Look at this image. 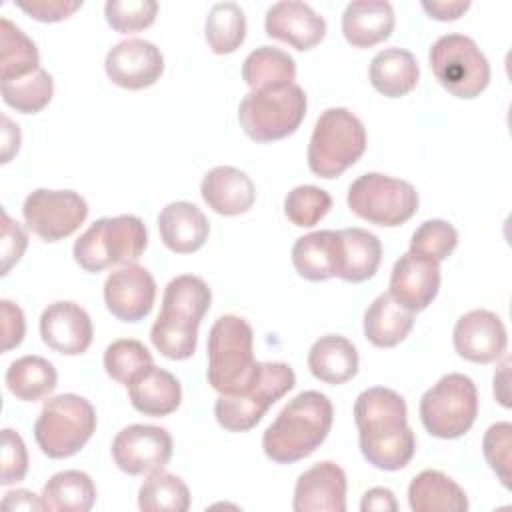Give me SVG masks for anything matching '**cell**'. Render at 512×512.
I'll list each match as a JSON object with an SVG mask.
<instances>
[{
    "instance_id": "2e32d148",
    "label": "cell",
    "mask_w": 512,
    "mask_h": 512,
    "mask_svg": "<svg viewBox=\"0 0 512 512\" xmlns=\"http://www.w3.org/2000/svg\"><path fill=\"white\" fill-rule=\"evenodd\" d=\"M156 298L152 274L138 264H124L108 274L104 282V302L112 316L122 322L144 320Z\"/></svg>"
},
{
    "instance_id": "ab89813d",
    "label": "cell",
    "mask_w": 512,
    "mask_h": 512,
    "mask_svg": "<svg viewBox=\"0 0 512 512\" xmlns=\"http://www.w3.org/2000/svg\"><path fill=\"white\" fill-rule=\"evenodd\" d=\"M330 208V194L312 184L296 186L284 198V214L298 228L316 226L330 212Z\"/></svg>"
},
{
    "instance_id": "f5cc1de1",
    "label": "cell",
    "mask_w": 512,
    "mask_h": 512,
    "mask_svg": "<svg viewBox=\"0 0 512 512\" xmlns=\"http://www.w3.org/2000/svg\"><path fill=\"white\" fill-rule=\"evenodd\" d=\"M508 366L510 358H504L500 364V370L494 374V396L504 408H510V396H508Z\"/></svg>"
},
{
    "instance_id": "4316f807",
    "label": "cell",
    "mask_w": 512,
    "mask_h": 512,
    "mask_svg": "<svg viewBox=\"0 0 512 512\" xmlns=\"http://www.w3.org/2000/svg\"><path fill=\"white\" fill-rule=\"evenodd\" d=\"M408 504L414 512H466L468 498L460 484L440 470H422L408 486Z\"/></svg>"
},
{
    "instance_id": "60d3db41",
    "label": "cell",
    "mask_w": 512,
    "mask_h": 512,
    "mask_svg": "<svg viewBox=\"0 0 512 512\" xmlns=\"http://www.w3.org/2000/svg\"><path fill=\"white\" fill-rule=\"evenodd\" d=\"M458 246V232L456 228L440 218H432L422 222L412 238H410V252L428 256L432 260H436L438 264L442 260H446L454 248Z\"/></svg>"
},
{
    "instance_id": "9a60e30c",
    "label": "cell",
    "mask_w": 512,
    "mask_h": 512,
    "mask_svg": "<svg viewBox=\"0 0 512 512\" xmlns=\"http://www.w3.org/2000/svg\"><path fill=\"white\" fill-rule=\"evenodd\" d=\"M104 70L116 86L144 90L160 80L164 72V56L150 40L128 38L108 50Z\"/></svg>"
},
{
    "instance_id": "f546056e",
    "label": "cell",
    "mask_w": 512,
    "mask_h": 512,
    "mask_svg": "<svg viewBox=\"0 0 512 512\" xmlns=\"http://www.w3.org/2000/svg\"><path fill=\"white\" fill-rule=\"evenodd\" d=\"M414 326V312L400 306L388 292L380 294L364 312V336L376 348L398 346Z\"/></svg>"
},
{
    "instance_id": "30bf717a",
    "label": "cell",
    "mask_w": 512,
    "mask_h": 512,
    "mask_svg": "<svg viewBox=\"0 0 512 512\" xmlns=\"http://www.w3.org/2000/svg\"><path fill=\"white\" fill-rule=\"evenodd\" d=\"M294 384V370L286 362H260V372L246 392L218 396L214 416L228 432H248L276 400L294 388Z\"/></svg>"
},
{
    "instance_id": "836d02e7",
    "label": "cell",
    "mask_w": 512,
    "mask_h": 512,
    "mask_svg": "<svg viewBox=\"0 0 512 512\" xmlns=\"http://www.w3.org/2000/svg\"><path fill=\"white\" fill-rule=\"evenodd\" d=\"M336 230H318L298 238L292 246V264L296 272L310 280L322 282L334 276Z\"/></svg>"
},
{
    "instance_id": "4dcf8cb0",
    "label": "cell",
    "mask_w": 512,
    "mask_h": 512,
    "mask_svg": "<svg viewBox=\"0 0 512 512\" xmlns=\"http://www.w3.org/2000/svg\"><path fill=\"white\" fill-rule=\"evenodd\" d=\"M294 76V58L276 46H260L252 50L242 64V78L252 92L286 88L294 84Z\"/></svg>"
},
{
    "instance_id": "e0dca14e",
    "label": "cell",
    "mask_w": 512,
    "mask_h": 512,
    "mask_svg": "<svg viewBox=\"0 0 512 512\" xmlns=\"http://www.w3.org/2000/svg\"><path fill=\"white\" fill-rule=\"evenodd\" d=\"M452 340L458 356L476 364H488L502 358L508 346L504 322L484 308L462 314L454 326Z\"/></svg>"
},
{
    "instance_id": "9c48e42d",
    "label": "cell",
    "mask_w": 512,
    "mask_h": 512,
    "mask_svg": "<svg viewBox=\"0 0 512 512\" xmlns=\"http://www.w3.org/2000/svg\"><path fill=\"white\" fill-rule=\"evenodd\" d=\"M304 116L306 94L298 84L248 92L238 108V122L254 142H274L294 134Z\"/></svg>"
},
{
    "instance_id": "c3c4849f",
    "label": "cell",
    "mask_w": 512,
    "mask_h": 512,
    "mask_svg": "<svg viewBox=\"0 0 512 512\" xmlns=\"http://www.w3.org/2000/svg\"><path fill=\"white\" fill-rule=\"evenodd\" d=\"M470 8L468 0H422V10L434 20H456Z\"/></svg>"
},
{
    "instance_id": "1f68e13d",
    "label": "cell",
    "mask_w": 512,
    "mask_h": 512,
    "mask_svg": "<svg viewBox=\"0 0 512 512\" xmlns=\"http://www.w3.org/2000/svg\"><path fill=\"white\" fill-rule=\"evenodd\" d=\"M4 382L10 394H14L18 400L36 402L54 392L58 374L52 362L42 356L28 354L10 362L4 374Z\"/></svg>"
},
{
    "instance_id": "d6986e66",
    "label": "cell",
    "mask_w": 512,
    "mask_h": 512,
    "mask_svg": "<svg viewBox=\"0 0 512 512\" xmlns=\"http://www.w3.org/2000/svg\"><path fill=\"white\" fill-rule=\"evenodd\" d=\"M40 336L48 348L66 356H80L92 344L94 328L88 312L72 302L58 300L40 316Z\"/></svg>"
},
{
    "instance_id": "f1b7e54d",
    "label": "cell",
    "mask_w": 512,
    "mask_h": 512,
    "mask_svg": "<svg viewBox=\"0 0 512 512\" xmlns=\"http://www.w3.org/2000/svg\"><path fill=\"white\" fill-rule=\"evenodd\" d=\"M370 84L386 98H400L412 92L420 78V68L412 52L404 48H384L370 62Z\"/></svg>"
},
{
    "instance_id": "3957f363",
    "label": "cell",
    "mask_w": 512,
    "mask_h": 512,
    "mask_svg": "<svg viewBox=\"0 0 512 512\" xmlns=\"http://www.w3.org/2000/svg\"><path fill=\"white\" fill-rule=\"evenodd\" d=\"M212 302V292L200 276L172 278L162 296V310L150 328L154 348L170 360H188L196 352L198 328Z\"/></svg>"
},
{
    "instance_id": "ba28073f",
    "label": "cell",
    "mask_w": 512,
    "mask_h": 512,
    "mask_svg": "<svg viewBox=\"0 0 512 512\" xmlns=\"http://www.w3.org/2000/svg\"><path fill=\"white\" fill-rule=\"evenodd\" d=\"M478 416V390L460 372L442 376L420 398V420L428 434L452 440L464 436Z\"/></svg>"
},
{
    "instance_id": "d590c367",
    "label": "cell",
    "mask_w": 512,
    "mask_h": 512,
    "mask_svg": "<svg viewBox=\"0 0 512 512\" xmlns=\"http://www.w3.org/2000/svg\"><path fill=\"white\" fill-rule=\"evenodd\" d=\"M138 508L142 512H186L190 490L176 474L154 470L138 490Z\"/></svg>"
},
{
    "instance_id": "52a82bcc",
    "label": "cell",
    "mask_w": 512,
    "mask_h": 512,
    "mask_svg": "<svg viewBox=\"0 0 512 512\" xmlns=\"http://www.w3.org/2000/svg\"><path fill=\"white\" fill-rule=\"evenodd\" d=\"M96 432V410L78 394L48 398L34 424L38 448L54 460L74 456Z\"/></svg>"
},
{
    "instance_id": "d6a6232c",
    "label": "cell",
    "mask_w": 512,
    "mask_h": 512,
    "mask_svg": "<svg viewBox=\"0 0 512 512\" xmlns=\"http://www.w3.org/2000/svg\"><path fill=\"white\" fill-rule=\"evenodd\" d=\"M44 510L52 512H88L96 502V486L82 470H64L54 474L42 488Z\"/></svg>"
},
{
    "instance_id": "e575fe53",
    "label": "cell",
    "mask_w": 512,
    "mask_h": 512,
    "mask_svg": "<svg viewBox=\"0 0 512 512\" xmlns=\"http://www.w3.org/2000/svg\"><path fill=\"white\" fill-rule=\"evenodd\" d=\"M40 68L36 44L6 16L0 20V74L4 80L22 78Z\"/></svg>"
},
{
    "instance_id": "7402d4cb",
    "label": "cell",
    "mask_w": 512,
    "mask_h": 512,
    "mask_svg": "<svg viewBox=\"0 0 512 512\" xmlns=\"http://www.w3.org/2000/svg\"><path fill=\"white\" fill-rule=\"evenodd\" d=\"M382 260V244L376 234L364 228L336 230L334 276L344 282H364L372 278Z\"/></svg>"
},
{
    "instance_id": "d4e9b609",
    "label": "cell",
    "mask_w": 512,
    "mask_h": 512,
    "mask_svg": "<svg viewBox=\"0 0 512 512\" xmlns=\"http://www.w3.org/2000/svg\"><path fill=\"white\" fill-rule=\"evenodd\" d=\"M394 10L386 0H354L344 8L342 34L354 48H370L390 38Z\"/></svg>"
},
{
    "instance_id": "8992f818",
    "label": "cell",
    "mask_w": 512,
    "mask_h": 512,
    "mask_svg": "<svg viewBox=\"0 0 512 512\" xmlns=\"http://www.w3.org/2000/svg\"><path fill=\"white\" fill-rule=\"evenodd\" d=\"M144 222L134 214L98 218L74 242V260L86 272H102L112 264H134L146 250Z\"/></svg>"
},
{
    "instance_id": "5b68a950",
    "label": "cell",
    "mask_w": 512,
    "mask_h": 512,
    "mask_svg": "<svg viewBox=\"0 0 512 512\" xmlns=\"http://www.w3.org/2000/svg\"><path fill=\"white\" fill-rule=\"evenodd\" d=\"M366 150V128L348 108L324 110L308 144V168L320 178H336L360 160Z\"/></svg>"
},
{
    "instance_id": "f6af8a7d",
    "label": "cell",
    "mask_w": 512,
    "mask_h": 512,
    "mask_svg": "<svg viewBox=\"0 0 512 512\" xmlns=\"http://www.w3.org/2000/svg\"><path fill=\"white\" fill-rule=\"evenodd\" d=\"M28 246L26 230L2 210V274L6 276L10 268L22 258Z\"/></svg>"
},
{
    "instance_id": "681fc988",
    "label": "cell",
    "mask_w": 512,
    "mask_h": 512,
    "mask_svg": "<svg viewBox=\"0 0 512 512\" xmlns=\"http://www.w3.org/2000/svg\"><path fill=\"white\" fill-rule=\"evenodd\" d=\"M360 510L362 512H396L398 510V502H396L392 490L376 486V488H370L362 496Z\"/></svg>"
},
{
    "instance_id": "7c38bea8",
    "label": "cell",
    "mask_w": 512,
    "mask_h": 512,
    "mask_svg": "<svg viewBox=\"0 0 512 512\" xmlns=\"http://www.w3.org/2000/svg\"><path fill=\"white\" fill-rule=\"evenodd\" d=\"M428 58L438 84L456 98H476L490 82V64L470 36H440L432 44Z\"/></svg>"
},
{
    "instance_id": "f35d334b",
    "label": "cell",
    "mask_w": 512,
    "mask_h": 512,
    "mask_svg": "<svg viewBox=\"0 0 512 512\" xmlns=\"http://www.w3.org/2000/svg\"><path fill=\"white\" fill-rule=\"evenodd\" d=\"M150 350L134 338H118L104 350V370L118 384L128 386L142 370L152 366Z\"/></svg>"
},
{
    "instance_id": "f907efd6",
    "label": "cell",
    "mask_w": 512,
    "mask_h": 512,
    "mask_svg": "<svg viewBox=\"0 0 512 512\" xmlns=\"http://www.w3.org/2000/svg\"><path fill=\"white\" fill-rule=\"evenodd\" d=\"M2 506L6 510H44L42 496H36L34 492L24 488L6 492L2 498Z\"/></svg>"
},
{
    "instance_id": "7bdbcfd3",
    "label": "cell",
    "mask_w": 512,
    "mask_h": 512,
    "mask_svg": "<svg viewBox=\"0 0 512 512\" xmlns=\"http://www.w3.org/2000/svg\"><path fill=\"white\" fill-rule=\"evenodd\" d=\"M484 458L502 482L504 488H510V464H512V424L496 422L492 424L482 440Z\"/></svg>"
},
{
    "instance_id": "5bb4252c",
    "label": "cell",
    "mask_w": 512,
    "mask_h": 512,
    "mask_svg": "<svg viewBox=\"0 0 512 512\" xmlns=\"http://www.w3.org/2000/svg\"><path fill=\"white\" fill-rule=\"evenodd\" d=\"M172 456V436L168 430L150 424L122 428L112 440L114 464L130 474H150L168 464Z\"/></svg>"
},
{
    "instance_id": "cb8c5ba5",
    "label": "cell",
    "mask_w": 512,
    "mask_h": 512,
    "mask_svg": "<svg viewBox=\"0 0 512 512\" xmlns=\"http://www.w3.org/2000/svg\"><path fill=\"white\" fill-rule=\"evenodd\" d=\"M158 232L164 246L176 254H190L208 240L210 224L204 212L186 200L166 204L158 214Z\"/></svg>"
},
{
    "instance_id": "4fadbf2b",
    "label": "cell",
    "mask_w": 512,
    "mask_h": 512,
    "mask_svg": "<svg viewBox=\"0 0 512 512\" xmlns=\"http://www.w3.org/2000/svg\"><path fill=\"white\" fill-rule=\"evenodd\" d=\"M22 216L38 238L58 242L80 228L88 216V204L74 190L38 188L26 196Z\"/></svg>"
},
{
    "instance_id": "ac0fdd59",
    "label": "cell",
    "mask_w": 512,
    "mask_h": 512,
    "mask_svg": "<svg viewBox=\"0 0 512 512\" xmlns=\"http://www.w3.org/2000/svg\"><path fill=\"white\" fill-rule=\"evenodd\" d=\"M440 288V266L436 260L406 252L402 254L390 274V296L410 312L426 310Z\"/></svg>"
},
{
    "instance_id": "484cf974",
    "label": "cell",
    "mask_w": 512,
    "mask_h": 512,
    "mask_svg": "<svg viewBox=\"0 0 512 512\" xmlns=\"http://www.w3.org/2000/svg\"><path fill=\"white\" fill-rule=\"evenodd\" d=\"M128 398L140 414L162 418L180 406L182 388L172 372L152 364L128 384Z\"/></svg>"
},
{
    "instance_id": "7dc6e473",
    "label": "cell",
    "mask_w": 512,
    "mask_h": 512,
    "mask_svg": "<svg viewBox=\"0 0 512 512\" xmlns=\"http://www.w3.org/2000/svg\"><path fill=\"white\" fill-rule=\"evenodd\" d=\"M0 308H2V350L8 352L24 340L26 322H24V312L12 300H6V298L0 300Z\"/></svg>"
},
{
    "instance_id": "7a4b0ae2",
    "label": "cell",
    "mask_w": 512,
    "mask_h": 512,
    "mask_svg": "<svg viewBox=\"0 0 512 512\" xmlns=\"http://www.w3.org/2000/svg\"><path fill=\"white\" fill-rule=\"evenodd\" d=\"M334 408L326 394L304 390L294 396L264 430V454L276 464H294L310 456L328 436Z\"/></svg>"
},
{
    "instance_id": "ee69618b",
    "label": "cell",
    "mask_w": 512,
    "mask_h": 512,
    "mask_svg": "<svg viewBox=\"0 0 512 512\" xmlns=\"http://www.w3.org/2000/svg\"><path fill=\"white\" fill-rule=\"evenodd\" d=\"M28 472V450L18 432L12 428L2 430V484H16Z\"/></svg>"
},
{
    "instance_id": "8fae6325",
    "label": "cell",
    "mask_w": 512,
    "mask_h": 512,
    "mask_svg": "<svg viewBox=\"0 0 512 512\" xmlns=\"http://www.w3.org/2000/svg\"><path fill=\"white\" fill-rule=\"evenodd\" d=\"M418 202V192L410 182L380 172H366L348 188V208L376 226L394 228L408 222Z\"/></svg>"
},
{
    "instance_id": "816d5d0a",
    "label": "cell",
    "mask_w": 512,
    "mask_h": 512,
    "mask_svg": "<svg viewBox=\"0 0 512 512\" xmlns=\"http://www.w3.org/2000/svg\"><path fill=\"white\" fill-rule=\"evenodd\" d=\"M20 148V128L8 116H2V164H8Z\"/></svg>"
},
{
    "instance_id": "8d00e7d4",
    "label": "cell",
    "mask_w": 512,
    "mask_h": 512,
    "mask_svg": "<svg viewBox=\"0 0 512 512\" xmlns=\"http://www.w3.org/2000/svg\"><path fill=\"white\" fill-rule=\"evenodd\" d=\"M204 34L214 54H232L246 38V16L236 2H218L210 8Z\"/></svg>"
},
{
    "instance_id": "44dd1931",
    "label": "cell",
    "mask_w": 512,
    "mask_h": 512,
    "mask_svg": "<svg viewBox=\"0 0 512 512\" xmlns=\"http://www.w3.org/2000/svg\"><path fill=\"white\" fill-rule=\"evenodd\" d=\"M264 28L270 38L282 40L304 52L322 42L326 34V20L306 2L284 0L266 10Z\"/></svg>"
},
{
    "instance_id": "bcb514c9",
    "label": "cell",
    "mask_w": 512,
    "mask_h": 512,
    "mask_svg": "<svg viewBox=\"0 0 512 512\" xmlns=\"http://www.w3.org/2000/svg\"><path fill=\"white\" fill-rule=\"evenodd\" d=\"M16 6L38 22H60L82 8V0H18Z\"/></svg>"
},
{
    "instance_id": "b9f144b4",
    "label": "cell",
    "mask_w": 512,
    "mask_h": 512,
    "mask_svg": "<svg viewBox=\"0 0 512 512\" xmlns=\"http://www.w3.org/2000/svg\"><path fill=\"white\" fill-rule=\"evenodd\" d=\"M158 2L154 0H108L104 4L106 22L122 34H134L154 24Z\"/></svg>"
},
{
    "instance_id": "83f0119b",
    "label": "cell",
    "mask_w": 512,
    "mask_h": 512,
    "mask_svg": "<svg viewBox=\"0 0 512 512\" xmlns=\"http://www.w3.org/2000/svg\"><path fill=\"white\" fill-rule=\"evenodd\" d=\"M308 368L320 382L344 384L358 372V350L344 336H320L308 352Z\"/></svg>"
},
{
    "instance_id": "603a6c76",
    "label": "cell",
    "mask_w": 512,
    "mask_h": 512,
    "mask_svg": "<svg viewBox=\"0 0 512 512\" xmlns=\"http://www.w3.org/2000/svg\"><path fill=\"white\" fill-rule=\"evenodd\" d=\"M202 200L216 214L238 216L252 208L256 188L250 176L234 166H216L208 170L200 184Z\"/></svg>"
},
{
    "instance_id": "277c9868",
    "label": "cell",
    "mask_w": 512,
    "mask_h": 512,
    "mask_svg": "<svg viewBox=\"0 0 512 512\" xmlns=\"http://www.w3.org/2000/svg\"><path fill=\"white\" fill-rule=\"evenodd\" d=\"M258 372L252 326L234 314L218 316L208 334V384L220 394H242Z\"/></svg>"
},
{
    "instance_id": "6da1fadb",
    "label": "cell",
    "mask_w": 512,
    "mask_h": 512,
    "mask_svg": "<svg viewBox=\"0 0 512 512\" xmlns=\"http://www.w3.org/2000/svg\"><path fill=\"white\" fill-rule=\"evenodd\" d=\"M404 398L384 386L364 390L354 402V422L364 458L378 470L404 468L414 452L416 438L408 426Z\"/></svg>"
},
{
    "instance_id": "74e56055",
    "label": "cell",
    "mask_w": 512,
    "mask_h": 512,
    "mask_svg": "<svg viewBox=\"0 0 512 512\" xmlns=\"http://www.w3.org/2000/svg\"><path fill=\"white\" fill-rule=\"evenodd\" d=\"M0 90H2V100L10 108L22 114H36L44 106H48V102L52 100L54 80L44 68H38L32 74H26L22 78L4 80Z\"/></svg>"
},
{
    "instance_id": "ffe728a7",
    "label": "cell",
    "mask_w": 512,
    "mask_h": 512,
    "mask_svg": "<svg viewBox=\"0 0 512 512\" xmlns=\"http://www.w3.org/2000/svg\"><path fill=\"white\" fill-rule=\"evenodd\" d=\"M346 474L330 462H318L302 472L294 486V512H344L346 510Z\"/></svg>"
}]
</instances>
